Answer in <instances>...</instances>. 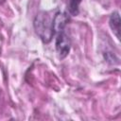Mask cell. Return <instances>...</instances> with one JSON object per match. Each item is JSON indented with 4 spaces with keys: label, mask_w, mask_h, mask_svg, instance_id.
Returning <instances> with one entry per match:
<instances>
[{
    "label": "cell",
    "mask_w": 121,
    "mask_h": 121,
    "mask_svg": "<svg viewBox=\"0 0 121 121\" xmlns=\"http://www.w3.org/2000/svg\"><path fill=\"white\" fill-rule=\"evenodd\" d=\"M33 26L35 32L44 43H48L55 35L53 30V17L47 11L39 12L34 19Z\"/></svg>",
    "instance_id": "cell-1"
},
{
    "label": "cell",
    "mask_w": 121,
    "mask_h": 121,
    "mask_svg": "<svg viewBox=\"0 0 121 121\" xmlns=\"http://www.w3.org/2000/svg\"><path fill=\"white\" fill-rule=\"evenodd\" d=\"M55 45L60 59H64L69 54L71 48V41L64 30L57 33Z\"/></svg>",
    "instance_id": "cell-2"
},
{
    "label": "cell",
    "mask_w": 121,
    "mask_h": 121,
    "mask_svg": "<svg viewBox=\"0 0 121 121\" xmlns=\"http://www.w3.org/2000/svg\"><path fill=\"white\" fill-rule=\"evenodd\" d=\"M69 20V17L66 12L58 11L53 16V30L54 34H57L60 31H63L66 24Z\"/></svg>",
    "instance_id": "cell-3"
},
{
    "label": "cell",
    "mask_w": 121,
    "mask_h": 121,
    "mask_svg": "<svg viewBox=\"0 0 121 121\" xmlns=\"http://www.w3.org/2000/svg\"><path fill=\"white\" fill-rule=\"evenodd\" d=\"M109 25L112 33L115 35V37L118 40H120V16L118 11H113L111 14Z\"/></svg>",
    "instance_id": "cell-4"
},
{
    "label": "cell",
    "mask_w": 121,
    "mask_h": 121,
    "mask_svg": "<svg viewBox=\"0 0 121 121\" xmlns=\"http://www.w3.org/2000/svg\"><path fill=\"white\" fill-rule=\"evenodd\" d=\"M82 0H68V11L71 15L76 16L78 13V7Z\"/></svg>",
    "instance_id": "cell-5"
},
{
    "label": "cell",
    "mask_w": 121,
    "mask_h": 121,
    "mask_svg": "<svg viewBox=\"0 0 121 121\" xmlns=\"http://www.w3.org/2000/svg\"><path fill=\"white\" fill-rule=\"evenodd\" d=\"M5 1H6V0H0V5H2V4L5 2Z\"/></svg>",
    "instance_id": "cell-6"
}]
</instances>
